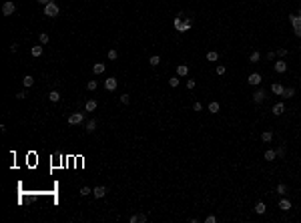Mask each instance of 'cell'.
<instances>
[{"label":"cell","mask_w":301,"mask_h":223,"mask_svg":"<svg viewBox=\"0 0 301 223\" xmlns=\"http://www.w3.org/2000/svg\"><path fill=\"white\" fill-rule=\"evenodd\" d=\"M16 98H18V101H24V98H26V93H24V91H20L18 95H16Z\"/></svg>","instance_id":"obj_45"},{"label":"cell","mask_w":301,"mask_h":223,"mask_svg":"<svg viewBox=\"0 0 301 223\" xmlns=\"http://www.w3.org/2000/svg\"><path fill=\"white\" fill-rule=\"evenodd\" d=\"M277 193H279L281 197H285V193H287V187H285V183H279V185H277Z\"/></svg>","instance_id":"obj_30"},{"label":"cell","mask_w":301,"mask_h":223,"mask_svg":"<svg viewBox=\"0 0 301 223\" xmlns=\"http://www.w3.org/2000/svg\"><path fill=\"white\" fill-rule=\"evenodd\" d=\"M281 97H285V98L295 97V89H293V87H285V89H283V95H281Z\"/></svg>","instance_id":"obj_19"},{"label":"cell","mask_w":301,"mask_h":223,"mask_svg":"<svg viewBox=\"0 0 301 223\" xmlns=\"http://www.w3.org/2000/svg\"><path fill=\"white\" fill-rule=\"evenodd\" d=\"M247 83L251 84V87H259L261 84V75L259 72H251V75L247 76Z\"/></svg>","instance_id":"obj_6"},{"label":"cell","mask_w":301,"mask_h":223,"mask_svg":"<svg viewBox=\"0 0 301 223\" xmlns=\"http://www.w3.org/2000/svg\"><path fill=\"white\" fill-rule=\"evenodd\" d=\"M277 57H279V58L287 57V48H279V50H277Z\"/></svg>","instance_id":"obj_40"},{"label":"cell","mask_w":301,"mask_h":223,"mask_svg":"<svg viewBox=\"0 0 301 223\" xmlns=\"http://www.w3.org/2000/svg\"><path fill=\"white\" fill-rule=\"evenodd\" d=\"M107 193H108L107 187H104V185H99V187H95V189H92V197H96V199H103Z\"/></svg>","instance_id":"obj_7"},{"label":"cell","mask_w":301,"mask_h":223,"mask_svg":"<svg viewBox=\"0 0 301 223\" xmlns=\"http://www.w3.org/2000/svg\"><path fill=\"white\" fill-rule=\"evenodd\" d=\"M96 107H99V102H96L95 98H91V101H86V102H84V111H86V113H95V111H96Z\"/></svg>","instance_id":"obj_9"},{"label":"cell","mask_w":301,"mask_h":223,"mask_svg":"<svg viewBox=\"0 0 301 223\" xmlns=\"http://www.w3.org/2000/svg\"><path fill=\"white\" fill-rule=\"evenodd\" d=\"M58 12H60V8H58V4L54 2H48L44 6V16H48V18H54V16H58Z\"/></svg>","instance_id":"obj_1"},{"label":"cell","mask_w":301,"mask_h":223,"mask_svg":"<svg viewBox=\"0 0 301 223\" xmlns=\"http://www.w3.org/2000/svg\"><path fill=\"white\" fill-rule=\"evenodd\" d=\"M279 209H281V211H289V209H291V201L285 199V197H281V199H279Z\"/></svg>","instance_id":"obj_10"},{"label":"cell","mask_w":301,"mask_h":223,"mask_svg":"<svg viewBox=\"0 0 301 223\" xmlns=\"http://www.w3.org/2000/svg\"><path fill=\"white\" fill-rule=\"evenodd\" d=\"M299 16H301V8H299Z\"/></svg>","instance_id":"obj_48"},{"label":"cell","mask_w":301,"mask_h":223,"mask_svg":"<svg viewBox=\"0 0 301 223\" xmlns=\"http://www.w3.org/2000/svg\"><path fill=\"white\" fill-rule=\"evenodd\" d=\"M207 109H209V113H219L221 105H219L217 101H213V102H209V107H207Z\"/></svg>","instance_id":"obj_22"},{"label":"cell","mask_w":301,"mask_h":223,"mask_svg":"<svg viewBox=\"0 0 301 223\" xmlns=\"http://www.w3.org/2000/svg\"><path fill=\"white\" fill-rule=\"evenodd\" d=\"M147 221V215H145V213H139V215H137V223H145Z\"/></svg>","instance_id":"obj_39"},{"label":"cell","mask_w":301,"mask_h":223,"mask_svg":"<svg viewBox=\"0 0 301 223\" xmlns=\"http://www.w3.org/2000/svg\"><path fill=\"white\" fill-rule=\"evenodd\" d=\"M48 98H50V102H58V101H60V93H58V91H50Z\"/></svg>","instance_id":"obj_21"},{"label":"cell","mask_w":301,"mask_h":223,"mask_svg":"<svg viewBox=\"0 0 301 223\" xmlns=\"http://www.w3.org/2000/svg\"><path fill=\"white\" fill-rule=\"evenodd\" d=\"M191 24H193V20L187 18V20H183V28H181V32H187L189 28H191Z\"/></svg>","instance_id":"obj_31"},{"label":"cell","mask_w":301,"mask_h":223,"mask_svg":"<svg viewBox=\"0 0 301 223\" xmlns=\"http://www.w3.org/2000/svg\"><path fill=\"white\" fill-rule=\"evenodd\" d=\"M82 123H84V113H73V115H70V117H69V125H82Z\"/></svg>","instance_id":"obj_3"},{"label":"cell","mask_w":301,"mask_h":223,"mask_svg":"<svg viewBox=\"0 0 301 223\" xmlns=\"http://www.w3.org/2000/svg\"><path fill=\"white\" fill-rule=\"evenodd\" d=\"M283 89H285V87H283L281 83H273V84H271V93H273V95H279V97H281L283 95Z\"/></svg>","instance_id":"obj_12"},{"label":"cell","mask_w":301,"mask_h":223,"mask_svg":"<svg viewBox=\"0 0 301 223\" xmlns=\"http://www.w3.org/2000/svg\"><path fill=\"white\" fill-rule=\"evenodd\" d=\"M293 32H295V36H297V38H301V26H297V28H293Z\"/></svg>","instance_id":"obj_46"},{"label":"cell","mask_w":301,"mask_h":223,"mask_svg":"<svg viewBox=\"0 0 301 223\" xmlns=\"http://www.w3.org/2000/svg\"><path fill=\"white\" fill-rule=\"evenodd\" d=\"M285 151H287V149H285V145H281V147H277V149H275V153H277V157H279V159H281V157H285Z\"/></svg>","instance_id":"obj_32"},{"label":"cell","mask_w":301,"mask_h":223,"mask_svg":"<svg viewBox=\"0 0 301 223\" xmlns=\"http://www.w3.org/2000/svg\"><path fill=\"white\" fill-rule=\"evenodd\" d=\"M80 195H82V197L92 195V189H91V187H82V189H80Z\"/></svg>","instance_id":"obj_37"},{"label":"cell","mask_w":301,"mask_h":223,"mask_svg":"<svg viewBox=\"0 0 301 223\" xmlns=\"http://www.w3.org/2000/svg\"><path fill=\"white\" fill-rule=\"evenodd\" d=\"M299 48H301V46H299Z\"/></svg>","instance_id":"obj_49"},{"label":"cell","mask_w":301,"mask_h":223,"mask_svg":"<svg viewBox=\"0 0 301 223\" xmlns=\"http://www.w3.org/2000/svg\"><path fill=\"white\" fill-rule=\"evenodd\" d=\"M38 40H40V44H42V46H44V44H48L50 38H48V34H46V32H40V34H38Z\"/></svg>","instance_id":"obj_27"},{"label":"cell","mask_w":301,"mask_h":223,"mask_svg":"<svg viewBox=\"0 0 301 223\" xmlns=\"http://www.w3.org/2000/svg\"><path fill=\"white\" fill-rule=\"evenodd\" d=\"M193 111H197V113H199V111H203V105H201V102H195V105H193Z\"/></svg>","instance_id":"obj_44"},{"label":"cell","mask_w":301,"mask_h":223,"mask_svg":"<svg viewBox=\"0 0 301 223\" xmlns=\"http://www.w3.org/2000/svg\"><path fill=\"white\" fill-rule=\"evenodd\" d=\"M104 68H107L104 62H95V64H92V72H95V75H103Z\"/></svg>","instance_id":"obj_11"},{"label":"cell","mask_w":301,"mask_h":223,"mask_svg":"<svg viewBox=\"0 0 301 223\" xmlns=\"http://www.w3.org/2000/svg\"><path fill=\"white\" fill-rule=\"evenodd\" d=\"M117 87H118V80L114 79V76H108L107 80H104V89H107L108 93H113V91H117Z\"/></svg>","instance_id":"obj_4"},{"label":"cell","mask_w":301,"mask_h":223,"mask_svg":"<svg viewBox=\"0 0 301 223\" xmlns=\"http://www.w3.org/2000/svg\"><path fill=\"white\" fill-rule=\"evenodd\" d=\"M96 87H99V83H96V80H88V83H86V89H88V91H96Z\"/></svg>","instance_id":"obj_33"},{"label":"cell","mask_w":301,"mask_h":223,"mask_svg":"<svg viewBox=\"0 0 301 223\" xmlns=\"http://www.w3.org/2000/svg\"><path fill=\"white\" fill-rule=\"evenodd\" d=\"M259 58H261V52H259V50H253V52L249 54V61H251V62H259Z\"/></svg>","instance_id":"obj_26"},{"label":"cell","mask_w":301,"mask_h":223,"mask_svg":"<svg viewBox=\"0 0 301 223\" xmlns=\"http://www.w3.org/2000/svg\"><path fill=\"white\" fill-rule=\"evenodd\" d=\"M36 2H38V4H42V6H46V4L52 2V0H36Z\"/></svg>","instance_id":"obj_47"},{"label":"cell","mask_w":301,"mask_h":223,"mask_svg":"<svg viewBox=\"0 0 301 223\" xmlns=\"http://www.w3.org/2000/svg\"><path fill=\"white\" fill-rule=\"evenodd\" d=\"M42 50H44V46H42V44H36V46H32L30 52H32V57H40Z\"/></svg>","instance_id":"obj_23"},{"label":"cell","mask_w":301,"mask_h":223,"mask_svg":"<svg viewBox=\"0 0 301 223\" xmlns=\"http://www.w3.org/2000/svg\"><path fill=\"white\" fill-rule=\"evenodd\" d=\"M149 64H151V66H159V64H161V57H157V54H155V57H151L149 58Z\"/></svg>","instance_id":"obj_29"},{"label":"cell","mask_w":301,"mask_h":223,"mask_svg":"<svg viewBox=\"0 0 301 223\" xmlns=\"http://www.w3.org/2000/svg\"><path fill=\"white\" fill-rule=\"evenodd\" d=\"M84 131H86L88 135L96 131V121H95V119H91V121H86V125H84Z\"/></svg>","instance_id":"obj_13"},{"label":"cell","mask_w":301,"mask_h":223,"mask_svg":"<svg viewBox=\"0 0 301 223\" xmlns=\"http://www.w3.org/2000/svg\"><path fill=\"white\" fill-rule=\"evenodd\" d=\"M275 57H277V52H273V50H269V52H267V61H273Z\"/></svg>","instance_id":"obj_42"},{"label":"cell","mask_w":301,"mask_h":223,"mask_svg":"<svg viewBox=\"0 0 301 223\" xmlns=\"http://www.w3.org/2000/svg\"><path fill=\"white\" fill-rule=\"evenodd\" d=\"M265 211H267L265 203H263V201H257V205H255V213H257V215H263Z\"/></svg>","instance_id":"obj_18"},{"label":"cell","mask_w":301,"mask_h":223,"mask_svg":"<svg viewBox=\"0 0 301 223\" xmlns=\"http://www.w3.org/2000/svg\"><path fill=\"white\" fill-rule=\"evenodd\" d=\"M263 157H265L267 161H273V159H277V153H275V149H267Z\"/></svg>","instance_id":"obj_20"},{"label":"cell","mask_w":301,"mask_h":223,"mask_svg":"<svg viewBox=\"0 0 301 223\" xmlns=\"http://www.w3.org/2000/svg\"><path fill=\"white\" fill-rule=\"evenodd\" d=\"M117 58H118V52L114 48H111L108 50V61H117Z\"/></svg>","instance_id":"obj_36"},{"label":"cell","mask_w":301,"mask_h":223,"mask_svg":"<svg viewBox=\"0 0 301 223\" xmlns=\"http://www.w3.org/2000/svg\"><path fill=\"white\" fill-rule=\"evenodd\" d=\"M261 141H263V143H271V141H273V133H271V131H265L263 135H261Z\"/></svg>","instance_id":"obj_25"},{"label":"cell","mask_w":301,"mask_h":223,"mask_svg":"<svg viewBox=\"0 0 301 223\" xmlns=\"http://www.w3.org/2000/svg\"><path fill=\"white\" fill-rule=\"evenodd\" d=\"M179 76H171V79H169V84H171V87H179Z\"/></svg>","instance_id":"obj_38"},{"label":"cell","mask_w":301,"mask_h":223,"mask_svg":"<svg viewBox=\"0 0 301 223\" xmlns=\"http://www.w3.org/2000/svg\"><path fill=\"white\" fill-rule=\"evenodd\" d=\"M271 113H273L275 117L283 115V113H285V102H275V105H273V109H271Z\"/></svg>","instance_id":"obj_8"},{"label":"cell","mask_w":301,"mask_h":223,"mask_svg":"<svg viewBox=\"0 0 301 223\" xmlns=\"http://www.w3.org/2000/svg\"><path fill=\"white\" fill-rule=\"evenodd\" d=\"M219 58V54H217V50H209L207 52V61H211V62H215Z\"/></svg>","instance_id":"obj_28"},{"label":"cell","mask_w":301,"mask_h":223,"mask_svg":"<svg viewBox=\"0 0 301 223\" xmlns=\"http://www.w3.org/2000/svg\"><path fill=\"white\" fill-rule=\"evenodd\" d=\"M118 101H121V102H122V105H129V101H131V97H129V95H126V93H122V95H121V97H118Z\"/></svg>","instance_id":"obj_35"},{"label":"cell","mask_w":301,"mask_h":223,"mask_svg":"<svg viewBox=\"0 0 301 223\" xmlns=\"http://www.w3.org/2000/svg\"><path fill=\"white\" fill-rule=\"evenodd\" d=\"M195 84H197V83H195V80H187V89H189V91H193V89H195Z\"/></svg>","instance_id":"obj_41"},{"label":"cell","mask_w":301,"mask_h":223,"mask_svg":"<svg viewBox=\"0 0 301 223\" xmlns=\"http://www.w3.org/2000/svg\"><path fill=\"white\" fill-rule=\"evenodd\" d=\"M217 221V217L215 215H209V217H205V223H215Z\"/></svg>","instance_id":"obj_43"},{"label":"cell","mask_w":301,"mask_h":223,"mask_svg":"<svg viewBox=\"0 0 301 223\" xmlns=\"http://www.w3.org/2000/svg\"><path fill=\"white\" fill-rule=\"evenodd\" d=\"M189 75V66L187 64H179L177 66V76H187Z\"/></svg>","instance_id":"obj_16"},{"label":"cell","mask_w":301,"mask_h":223,"mask_svg":"<svg viewBox=\"0 0 301 223\" xmlns=\"http://www.w3.org/2000/svg\"><path fill=\"white\" fill-rule=\"evenodd\" d=\"M22 84H24V87H26V89H30L32 84H34V79H32L30 75H26V76H24V79H22Z\"/></svg>","instance_id":"obj_24"},{"label":"cell","mask_w":301,"mask_h":223,"mask_svg":"<svg viewBox=\"0 0 301 223\" xmlns=\"http://www.w3.org/2000/svg\"><path fill=\"white\" fill-rule=\"evenodd\" d=\"M16 12V4L12 2V0H6V2L2 4V14L4 16H12Z\"/></svg>","instance_id":"obj_2"},{"label":"cell","mask_w":301,"mask_h":223,"mask_svg":"<svg viewBox=\"0 0 301 223\" xmlns=\"http://www.w3.org/2000/svg\"><path fill=\"white\" fill-rule=\"evenodd\" d=\"M289 22L293 24V28L301 26V16H299V14H291V16H289Z\"/></svg>","instance_id":"obj_17"},{"label":"cell","mask_w":301,"mask_h":223,"mask_svg":"<svg viewBox=\"0 0 301 223\" xmlns=\"http://www.w3.org/2000/svg\"><path fill=\"white\" fill-rule=\"evenodd\" d=\"M215 72H217L219 76H223V75H225V72H227V68L223 66V64H217V68H215Z\"/></svg>","instance_id":"obj_34"},{"label":"cell","mask_w":301,"mask_h":223,"mask_svg":"<svg viewBox=\"0 0 301 223\" xmlns=\"http://www.w3.org/2000/svg\"><path fill=\"white\" fill-rule=\"evenodd\" d=\"M273 68H275V72H285L287 71V64H285V61H277L273 64Z\"/></svg>","instance_id":"obj_14"},{"label":"cell","mask_w":301,"mask_h":223,"mask_svg":"<svg viewBox=\"0 0 301 223\" xmlns=\"http://www.w3.org/2000/svg\"><path fill=\"white\" fill-rule=\"evenodd\" d=\"M173 26H175V30H177V32H181V28H183V14H181V12H179V16L175 18Z\"/></svg>","instance_id":"obj_15"},{"label":"cell","mask_w":301,"mask_h":223,"mask_svg":"<svg viewBox=\"0 0 301 223\" xmlns=\"http://www.w3.org/2000/svg\"><path fill=\"white\" fill-rule=\"evenodd\" d=\"M265 98H267V91H265V89H259V91L253 93V102H257V105H259V102H263Z\"/></svg>","instance_id":"obj_5"}]
</instances>
